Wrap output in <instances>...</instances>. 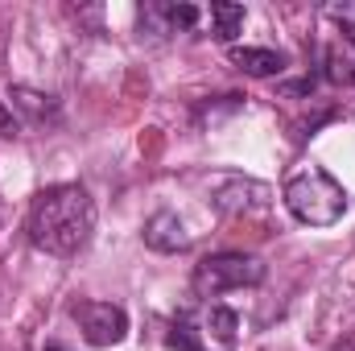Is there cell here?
<instances>
[{
    "label": "cell",
    "mask_w": 355,
    "mask_h": 351,
    "mask_svg": "<svg viewBox=\"0 0 355 351\" xmlns=\"http://www.w3.org/2000/svg\"><path fill=\"white\" fill-rule=\"evenodd\" d=\"M25 236L46 257H79L95 236V198L75 182L46 186L25 211Z\"/></svg>",
    "instance_id": "cell-1"
},
{
    "label": "cell",
    "mask_w": 355,
    "mask_h": 351,
    "mask_svg": "<svg viewBox=\"0 0 355 351\" xmlns=\"http://www.w3.org/2000/svg\"><path fill=\"white\" fill-rule=\"evenodd\" d=\"M281 203L289 207V215L306 228H331L347 215V190L327 174L322 166H306L285 182Z\"/></svg>",
    "instance_id": "cell-2"
},
{
    "label": "cell",
    "mask_w": 355,
    "mask_h": 351,
    "mask_svg": "<svg viewBox=\"0 0 355 351\" xmlns=\"http://www.w3.org/2000/svg\"><path fill=\"white\" fill-rule=\"evenodd\" d=\"M265 281V264L248 252H215V257H202L190 273V289L198 298H223L232 289H248V285H261Z\"/></svg>",
    "instance_id": "cell-3"
},
{
    "label": "cell",
    "mask_w": 355,
    "mask_h": 351,
    "mask_svg": "<svg viewBox=\"0 0 355 351\" xmlns=\"http://www.w3.org/2000/svg\"><path fill=\"white\" fill-rule=\"evenodd\" d=\"M71 314L83 327V339L91 348H112L128 335V314L116 302H75Z\"/></svg>",
    "instance_id": "cell-4"
},
{
    "label": "cell",
    "mask_w": 355,
    "mask_h": 351,
    "mask_svg": "<svg viewBox=\"0 0 355 351\" xmlns=\"http://www.w3.org/2000/svg\"><path fill=\"white\" fill-rule=\"evenodd\" d=\"M215 207L223 215H257V211L268 207V186L257 182V178L232 174V178H223V186L215 190Z\"/></svg>",
    "instance_id": "cell-5"
},
{
    "label": "cell",
    "mask_w": 355,
    "mask_h": 351,
    "mask_svg": "<svg viewBox=\"0 0 355 351\" xmlns=\"http://www.w3.org/2000/svg\"><path fill=\"white\" fill-rule=\"evenodd\" d=\"M322 75L335 87H355V25H339L322 46Z\"/></svg>",
    "instance_id": "cell-6"
},
{
    "label": "cell",
    "mask_w": 355,
    "mask_h": 351,
    "mask_svg": "<svg viewBox=\"0 0 355 351\" xmlns=\"http://www.w3.org/2000/svg\"><path fill=\"white\" fill-rule=\"evenodd\" d=\"M190 232H186V223L178 219L174 211H157L149 223H145V244L153 248V252H186L190 248Z\"/></svg>",
    "instance_id": "cell-7"
},
{
    "label": "cell",
    "mask_w": 355,
    "mask_h": 351,
    "mask_svg": "<svg viewBox=\"0 0 355 351\" xmlns=\"http://www.w3.org/2000/svg\"><path fill=\"white\" fill-rule=\"evenodd\" d=\"M232 62L252 75V79H268V75H281L289 67V58L281 50H265V46H232Z\"/></svg>",
    "instance_id": "cell-8"
},
{
    "label": "cell",
    "mask_w": 355,
    "mask_h": 351,
    "mask_svg": "<svg viewBox=\"0 0 355 351\" xmlns=\"http://www.w3.org/2000/svg\"><path fill=\"white\" fill-rule=\"evenodd\" d=\"M244 4H227V0H219V4H211V25H215V37L219 42H232L240 29H244Z\"/></svg>",
    "instance_id": "cell-9"
},
{
    "label": "cell",
    "mask_w": 355,
    "mask_h": 351,
    "mask_svg": "<svg viewBox=\"0 0 355 351\" xmlns=\"http://www.w3.org/2000/svg\"><path fill=\"white\" fill-rule=\"evenodd\" d=\"M8 99H12V103H17V108L29 116V120H37V124H42L46 116H54V103H50V95H42V91H33V87H21V83H17V87L8 91Z\"/></svg>",
    "instance_id": "cell-10"
},
{
    "label": "cell",
    "mask_w": 355,
    "mask_h": 351,
    "mask_svg": "<svg viewBox=\"0 0 355 351\" xmlns=\"http://www.w3.org/2000/svg\"><path fill=\"white\" fill-rule=\"evenodd\" d=\"M149 17H162L170 29H194L198 25V8L194 4H153Z\"/></svg>",
    "instance_id": "cell-11"
},
{
    "label": "cell",
    "mask_w": 355,
    "mask_h": 351,
    "mask_svg": "<svg viewBox=\"0 0 355 351\" xmlns=\"http://www.w3.org/2000/svg\"><path fill=\"white\" fill-rule=\"evenodd\" d=\"M207 327H211V331H215V339H223V343H232V339H236V314H232V310H223V306H211Z\"/></svg>",
    "instance_id": "cell-12"
},
{
    "label": "cell",
    "mask_w": 355,
    "mask_h": 351,
    "mask_svg": "<svg viewBox=\"0 0 355 351\" xmlns=\"http://www.w3.org/2000/svg\"><path fill=\"white\" fill-rule=\"evenodd\" d=\"M0 137H17V120H12V112L0 103Z\"/></svg>",
    "instance_id": "cell-13"
},
{
    "label": "cell",
    "mask_w": 355,
    "mask_h": 351,
    "mask_svg": "<svg viewBox=\"0 0 355 351\" xmlns=\"http://www.w3.org/2000/svg\"><path fill=\"white\" fill-rule=\"evenodd\" d=\"M46 351H71V348H62V343H50V348H46Z\"/></svg>",
    "instance_id": "cell-14"
},
{
    "label": "cell",
    "mask_w": 355,
    "mask_h": 351,
    "mask_svg": "<svg viewBox=\"0 0 355 351\" xmlns=\"http://www.w3.org/2000/svg\"><path fill=\"white\" fill-rule=\"evenodd\" d=\"M335 351H355V348H352V343H347V348H335Z\"/></svg>",
    "instance_id": "cell-15"
}]
</instances>
